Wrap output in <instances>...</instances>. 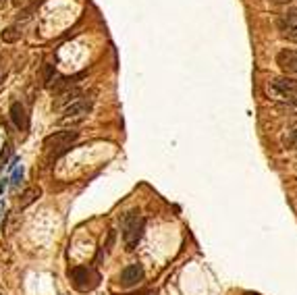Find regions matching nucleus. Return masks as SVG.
I'll list each match as a JSON object with an SVG mask.
<instances>
[{
    "instance_id": "39448f33",
    "label": "nucleus",
    "mask_w": 297,
    "mask_h": 295,
    "mask_svg": "<svg viewBox=\"0 0 297 295\" xmlns=\"http://www.w3.org/2000/svg\"><path fill=\"white\" fill-rule=\"evenodd\" d=\"M144 227H146V220L142 216H129L127 223H125V246L131 252V249H135V246L139 243L144 235Z\"/></svg>"
},
{
    "instance_id": "6e6552de",
    "label": "nucleus",
    "mask_w": 297,
    "mask_h": 295,
    "mask_svg": "<svg viewBox=\"0 0 297 295\" xmlns=\"http://www.w3.org/2000/svg\"><path fill=\"white\" fill-rule=\"evenodd\" d=\"M279 29L287 40L297 42V13H289L279 19Z\"/></svg>"
},
{
    "instance_id": "f257e3e1",
    "label": "nucleus",
    "mask_w": 297,
    "mask_h": 295,
    "mask_svg": "<svg viewBox=\"0 0 297 295\" xmlns=\"http://www.w3.org/2000/svg\"><path fill=\"white\" fill-rule=\"evenodd\" d=\"M79 131L75 129H65V131H54L52 135L44 139V148L52 152V158H58L61 154H65L71 148L73 142H77Z\"/></svg>"
},
{
    "instance_id": "9b49d317",
    "label": "nucleus",
    "mask_w": 297,
    "mask_h": 295,
    "mask_svg": "<svg viewBox=\"0 0 297 295\" xmlns=\"http://www.w3.org/2000/svg\"><path fill=\"white\" fill-rule=\"evenodd\" d=\"M40 196H42V189L40 187H29V189L23 191V196H21L19 206H21V208H27V206H32Z\"/></svg>"
},
{
    "instance_id": "f3484780",
    "label": "nucleus",
    "mask_w": 297,
    "mask_h": 295,
    "mask_svg": "<svg viewBox=\"0 0 297 295\" xmlns=\"http://www.w3.org/2000/svg\"><path fill=\"white\" fill-rule=\"evenodd\" d=\"M4 218H6V204L0 200V227L4 225Z\"/></svg>"
},
{
    "instance_id": "7ed1b4c3",
    "label": "nucleus",
    "mask_w": 297,
    "mask_h": 295,
    "mask_svg": "<svg viewBox=\"0 0 297 295\" xmlns=\"http://www.w3.org/2000/svg\"><path fill=\"white\" fill-rule=\"evenodd\" d=\"M92 110V100H85V98H79L75 100L73 104L65 106V113H63V119L58 121V125H77L90 115Z\"/></svg>"
},
{
    "instance_id": "20e7f679",
    "label": "nucleus",
    "mask_w": 297,
    "mask_h": 295,
    "mask_svg": "<svg viewBox=\"0 0 297 295\" xmlns=\"http://www.w3.org/2000/svg\"><path fill=\"white\" fill-rule=\"evenodd\" d=\"M71 279L77 291H92L96 285L100 283V275L94 268H85V266H77L71 270Z\"/></svg>"
},
{
    "instance_id": "2eb2a0df",
    "label": "nucleus",
    "mask_w": 297,
    "mask_h": 295,
    "mask_svg": "<svg viewBox=\"0 0 297 295\" xmlns=\"http://www.w3.org/2000/svg\"><path fill=\"white\" fill-rule=\"evenodd\" d=\"M9 154H11V146L6 144L4 150H2V154H0V168H2V164H6V158H9Z\"/></svg>"
},
{
    "instance_id": "f03ea898",
    "label": "nucleus",
    "mask_w": 297,
    "mask_h": 295,
    "mask_svg": "<svg viewBox=\"0 0 297 295\" xmlns=\"http://www.w3.org/2000/svg\"><path fill=\"white\" fill-rule=\"evenodd\" d=\"M268 96L274 100H283L287 104H297V81L287 77H274L268 83Z\"/></svg>"
},
{
    "instance_id": "a211bd4d",
    "label": "nucleus",
    "mask_w": 297,
    "mask_h": 295,
    "mask_svg": "<svg viewBox=\"0 0 297 295\" xmlns=\"http://www.w3.org/2000/svg\"><path fill=\"white\" fill-rule=\"evenodd\" d=\"M287 142H289V146H293L295 150H297V129H295V131H291V135L287 137Z\"/></svg>"
},
{
    "instance_id": "dca6fc26",
    "label": "nucleus",
    "mask_w": 297,
    "mask_h": 295,
    "mask_svg": "<svg viewBox=\"0 0 297 295\" xmlns=\"http://www.w3.org/2000/svg\"><path fill=\"white\" fill-rule=\"evenodd\" d=\"M15 4L21 6V9H25V6H32V4H40L38 0H15Z\"/></svg>"
},
{
    "instance_id": "f8f14e48",
    "label": "nucleus",
    "mask_w": 297,
    "mask_h": 295,
    "mask_svg": "<svg viewBox=\"0 0 297 295\" xmlns=\"http://www.w3.org/2000/svg\"><path fill=\"white\" fill-rule=\"evenodd\" d=\"M19 40H21V29L17 25H11V27H6L4 32H2V42L15 44V42H19Z\"/></svg>"
},
{
    "instance_id": "4468645a",
    "label": "nucleus",
    "mask_w": 297,
    "mask_h": 295,
    "mask_svg": "<svg viewBox=\"0 0 297 295\" xmlns=\"http://www.w3.org/2000/svg\"><path fill=\"white\" fill-rule=\"evenodd\" d=\"M52 73H54V65H46V67H44V83H48V85H50V81H52Z\"/></svg>"
},
{
    "instance_id": "1a4fd4ad",
    "label": "nucleus",
    "mask_w": 297,
    "mask_h": 295,
    "mask_svg": "<svg viewBox=\"0 0 297 295\" xmlns=\"http://www.w3.org/2000/svg\"><path fill=\"white\" fill-rule=\"evenodd\" d=\"M11 121L19 131H27L29 116H27V110H25V106L21 104V102H15V104L11 106Z\"/></svg>"
},
{
    "instance_id": "9d476101",
    "label": "nucleus",
    "mask_w": 297,
    "mask_h": 295,
    "mask_svg": "<svg viewBox=\"0 0 297 295\" xmlns=\"http://www.w3.org/2000/svg\"><path fill=\"white\" fill-rule=\"evenodd\" d=\"M79 98H81V90H79V87H75V85H73V87H66V90H65L61 96H58V100L54 102V106H56V108L69 106V104H73V102L79 100Z\"/></svg>"
},
{
    "instance_id": "ddd939ff",
    "label": "nucleus",
    "mask_w": 297,
    "mask_h": 295,
    "mask_svg": "<svg viewBox=\"0 0 297 295\" xmlns=\"http://www.w3.org/2000/svg\"><path fill=\"white\" fill-rule=\"evenodd\" d=\"M21 179H23V166H17L9 181H11V185H13V187H17L19 183H21Z\"/></svg>"
},
{
    "instance_id": "412c9836",
    "label": "nucleus",
    "mask_w": 297,
    "mask_h": 295,
    "mask_svg": "<svg viewBox=\"0 0 297 295\" xmlns=\"http://www.w3.org/2000/svg\"><path fill=\"white\" fill-rule=\"evenodd\" d=\"M4 2H6V0H0V6H2V4H4Z\"/></svg>"
},
{
    "instance_id": "0eeeda50",
    "label": "nucleus",
    "mask_w": 297,
    "mask_h": 295,
    "mask_svg": "<svg viewBox=\"0 0 297 295\" xmlns=\"http://www.w3.org/2000/svg\"><path fill=\"white\" fill-rule=\"evenodd\" d=\"M144 281V266L142 264H129L127 268L121 272V285L123 287H133Z\"/></svg>"
},
{
    "instance_id": "aec40b11",
    "label": "nucleus",
    "mask_w": 297,
    "mask_h": 295,
    "mask_svg": "<svg viewBox=\"0 0 297 295\" xmlns=\"http://www.w3.org/2000/svg\"><path fill=\"white\" fill-rule=\"evenodd\" d=\"M270 2H291V0H270Z\"/></svg>"
},
{
    "instance_id": "6ab92c4d",
    "label": "nucleus",
    "mask_w": 297,
    "mask_h": 295,
    "mask_svg": "<svg viewBox=\"0 0 297 295\" xmlns=\"http://www.w3.org/2000/svg\"><path fill=\"white\" fill-rule=\"evenodd\" d=\"M6 185H9V179H4L2 183H0V196H2V191L6 189Z\"/></svg>"
},
{
    "instance_id": "423d86ee",
    "label": "nucleus",
    "mask_w": 297,
    "mask_h": 295,
    "mask_svg": "<svg viewBox=\"0 0 297 295\" xmlns=\"http://www.w3.org/2000/svg\"><path fill=\"white\" fill-rule=\"evenodd\" d=\"M277 65L285 75L297 77V52L295 50H287V48L280 50V52L277 54Z\"/></svg>"
}]
</instances>
